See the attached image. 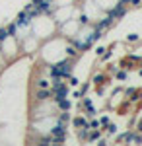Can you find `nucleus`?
Segmentation results:
<instances>
[{"instance_id": "nucleus-1", "label": "nucleus", "mask_w": 142, "mask_h": 146, "mask_svg": "<svg viewBox=\"0 0 142 146\" xmlns=\"http://www.w3.org/2000/svg\"><path fill=\"white\" fill-rule=\"evenodd\" d=\"M56 70H58V76H68L70 70H72V62L70 60H62L60 64H56Z\"/></svg>"}, {"instance_id": "nucleus-2", "label": "nucleus", "mask_w": 142, "mask_h": 146, "mask_svg": "<svg viewBox=\"0 0 142 146\" xmlns=\"http://www.w3.org/2000/svg\"><path fill=\"white\" fill-rule=\"evenodd\" d=\"M53 92H55L56 100H58V98H64V94H66V86H64V84H60V82H56L55 88H53Z\"/></svg>"}, {"instance_id": "nucleus-3", "label": "nucleus", "mask_w": 142, "mask_h": 146, "mask_svg": "<svg viewBox=\"0 0 142 146\" xmlns=\"http://www.w3.org/2000/svg\"><path fill=\"white\" fill-rule=\"evenodd\" d=\"M123 12H125V8H123V4H117V8H115V10H111L109 18H111V20H115V18H119V16H123Z\"/></svg>"}, {"instance_id": "nucleus-4", "label": "nucleus", "mask_w": 142, "mask_h": 146, "mask_svg": "<svg viewBox=\"0 0 142 146\" xmlns=\"http://www.w3.org/2000/svg\"><path fill=\"white\" fill-rule=\"evenodd\" d=\"M49 96H51V92L43 90V88H41V90H39L37 94H35V98H37L39 101H45V100H49Z\"/></svg>"}, {"instance_id": "nucleus-5", "label": "nucleus", "mask_w": 142, "mask_h": 146, "mask_svg": "<svg viewBox=\"0 0 142 146\" xmlns=\"http://www.w3.org/2000/svg\"><path fill=\"white\" fill-rule=\"evenodd\" d=\"M58 105H60V107H62L64 111H66V109H68V107H70V103H68V101H66V100H62V98H58Z\"/></svg>"}, {"instance_id": "nucleus-6", "label": "nucleus", "mask_w": 142, "mask_h": 146, "mask_svg": "<svg viewBox=\"0 0 142 146\" xmlns=\"http://www.w3.org/2000/svg\"><path fill=\"white\" fill-rule=\"evenodd\" d=\"M74 123H76V127H88L86 119H82V117H78V119H76V121H74Z\"/></svg>"}, {"instance_id": "nucleus-7", "label": "nucleus", "mask_w": 142, "mask_h": 146, "mask_svg": "<svg viewBox=\"0 0 142 146\" xmlns=\"http://www.w3.org/2000/svg\"><path fill=\"white\" fill-rule=\"evenodd\" d=\"M66 53H68V56H74V55H76V47H74V45L66 47Z\"/></svg>"}, {"instance_id": "nucleus-8", "label": "nucleus", "mask_w": 142, "mask_h": 146, "mask_svg": "<svg viewBox=\"0 0 142 146\" xmlns=\"http://www.w3.org/2000/svg\"><path fill=\"white\" fill-rule=\"evenodd\" d=\"M6 37H8V29H2V31H0V41H4Z\"/></svg>"}, {"instance_id": "nucleus-9", "label": "nucleus", "mask_w": 142, "mask_h": 146, "mask_svg": "<svg viewBox=\"0 0 142 146\" xmlns=\"http://www.w3.org/2000/svg\"><path fill=\"white\" fill-rule=\"evenodd\" d=\"M37 86H39V88H47V80H39Z\"/></svg>"}]
</instances>
